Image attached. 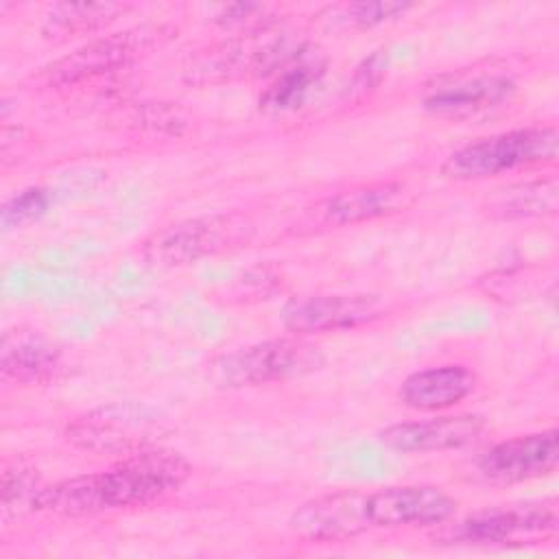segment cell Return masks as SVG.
Segmentation results:
<instances>
[{
    "label": "cell",
    "mask_w": 559,
    "mask_h": 559,
    "mask_svg": "<svg viewBox=\"0 0 559 559\" xmlns=\"http://www.w3.org/2000/svg\"><path fill=\"white\" fill-rule=\"evenodd\" d=\"M251 231L249 218L236 212L194 216L151 234L142 245V255L157 269L186 266L245 245Z\"/></svg>",
    "instance_id": "obj_4"
},
{
    "label": "cell",
    "mask_w": 559,
    "mask_h": 559,
    "mask_svg": "<svg viewBox=\"0 0 559 559\" xmlns=\"http://www.w3.org/2000/svg\"><path fill=\"white\" fill-rule=\"evenodd\" d=\"M0 369L17 384H46L61 373L63 354L41 334L15 332L2 341Z\"/></svg>",
    "instance_id": "obj_16"
},
{
    "label": "cell",
    "mask_w": 559,
    "mask_h": 559,
    "mask_svg": "<svg viewBox=\"0 0 559 559\" xmlns=\"http://www.w3.org/2000/svg\"><path fill=\"white\" fill-rule=\"evenodd\" d=\"M325 63L301 48L282 70L275 72L273 83L260 96V109L280 114L297 107L308 90L321 79Z\"/></svg>",
    "instance_id": "obj_19"
},
{
    "label": "cell",
    "mask_w": 559,
    "mask_h": 559,
    "mask_svg": "<svg viewBox=\"0 0 559 559\" xmlns=\"http://www.w3.org/2000/svg\"><path fill=\"white\" fill-rule=\"evenodd\" d=\"M559 461V430L520 435L491 445L478 459V472L493 483H522L548 476Z\"/></svg>",
    "instance_id": "obj_10"
},
{
    "label": "cell",
    "mask_w": 559,
    "mask_h": 559,
    "mask_svg": "<svg viewBox=\"0 0 559 559\" xmlns=\"http://www.w3.org/2000/svg\"><path fill=\"white\" fill-rule=\"evenodd\" d=\"M50 205V194L44 188H26L2 207L4 227H22L37 221Z\"/></svg>",
    "instance_id": "obj_22"
},
{
    "label": "cell",
    "mask_w": 559,
    "mask_h": 559,
    "mask_svg": "<svg viewBox=\"0 0 559 559\" xmlns=\"http://www.w3.org/2000/svg\"><path fill=\"white\" fill-rule=\"evenodd\" d=\"M386 72V50H376L371 52L358 68H356V87L367 90L373 87Z\"/></svg>",
    "instance_id": "obj_24"
},
{
    "label": "cell",
    "mask_w": 559,
    "mask_h": 559,
    "mask_svg": "<svg viewBox=\"0 0 559 559\" xmlns=\"http://www.w3.org/2000/svg\"><path fill=\"white\" fill-rule=\"evenodd\" d=\"M413 4L397 0H378V2H352L343 7V20L356 28H371L402 17L411 11Z\"/></svg>",
    "instance_id": "obj_21"
},
{
    "label": "cell",
    "mask_w": 559,
    "mask_h": 559,
    "mask_svg": "<svg viewBox=\"0 0 559 559\" xmlns=\"http://www.w3.org/2000/svg\"><path fill=\"white\" fill-rule=\"evenodd\" d=\"M559 207V181L557 177H539L531 181L511 183L493 190L483 210L496 221H522L544 218L557 214Z\"/></svg>",
    "instance_id": "obj_17"
},
{
    "label": "cell",
    "mask_w": 559,
    "mask_h": 559,
    "mask_svg": "<svg viewBox=\"0 0 559 559\" xmlns=\"http://www.w3.org/2000/svg\"><path fill=\"white\" fill-rule=\"evenodd\" d=\"M515 90V81L504 74H480L432 90L424 109L437 118L463 120L509 103Z\"/></svg>",
    "instance_id": "obj_14"
},
{
    "label": "cell",
    "mask_w": 559,
    "mask_h": 559,
    "mask_svg": "<svg viewBox=\"0 0 559 559\" xmlns=\"http://www.w3.org/2000/svg\"><path fill=\"white\" fill-rule=\"evenodd\" d=\"M478 386V376L465 365H441L411 373L400 386V400L413 411L456 406Z\"/></svg>",
    "instance_id": "obj_15"
},
{
    "label": "cell",
    "mask_w": 559,
    "mask_h": 559,
    "mask_svg": "<svg viewBox=\"0 0 559 559\" xmlns=\"http://www.w3.org/2000/svg\"><path fill=\"white\" fill-rule=\"evenodd\" d=\"M485 428L483 415H443L426 421L393 424L380 432V441L397 452H443L474 443Z\"/></svg>",
    "instance_id": "obj_12"
},
{
    "label": "cell",
    "mask_w": 559,
    "mask_h": 559,
    "mask_svg": "<svg viewBox=\"0 0 559 559\" xmlns=\"http://www.w3.org/2000/svg\"><path fill=\"white\" fill-rule=\"evenodd\" d=\"M155 35H159L157 28H133L107 37H96L52 61L41 72V79L50 87H72L118 72L127 68L140 52L148 50L155 41Z\"/></svg>",
    "instance_id": "obj_6"
},
{
    "label": "cell",
    "mask_w": 559,
    "mask_h": 559,
    "mask_svg": "<svg viewBox=\"0 0 559 559\" xmlns=\"http://www.w3.org/2000/svg\"><path fill=\"white\" fill-rule=\"evenodd\" d=\"M382 317L373 295H301L282 310V323L295 334H319L358 328Z\"/></svg>",
    "instance_id": "obj_11"
},
{
    "label": "cell",
    "mask_w": 559,
    "mask_h": 559,
    "mask_svg": "<svg viewBox=\"0 0 559 559\" xmlns=\"http://www.w3.org/2000/svg\"><path fill=\"white\" fill-rule=\"evenodd\" d=\"M557 155V127H522L456 148L441 164V175L454 181H478L518 168L550 166Z\"/></svg>",
    "instance_id": "obj_2"
},
{
    "label": "cell",
    "mask_w": 559,
    "mask_h": 559,
    "mask_svg": "<svg viewBox=\"0 0 559 559\" xmlns=\"http://www.w3.org/2000/svg\"><path fill=\"white\" fill-rule=\"evenodd\" d=\"M266 9L262 4H251V2H236L223 7V11L216 15V22L225 28H245L247 33L264 31L269 28L271 17H264Z\"/></svg>",
    "instance_id": "obj_23"
},
{
    "label": "cell",
    "mask_w": 559,
    "mask_h": 559,
    "mask_svg": "<svg viewBox=\"0 0 559 559\" xmlns=\"http://www.w3.org/2000/svg\"><path fill=\"white\" fill-rule=\"evenodd\" d=\"M415 192L402 181H373L341 190L328 197L321 205V214L332 225H356L413 205Z\"/></svg>",
    "instance_id": "obj_13"
},
{
    "label": "cell",
    "mask_w": 559,
    "mask_h": 559,
    "mask_svg": "<svg viewBox=\"0 0 559 559\" xmlns=\"http://www.w3.org/2000/svg\"><path fill=\"white\" fill-rule=\"evenodd\" d=\"M290 531L308 542H343L371 528L367 491L341 489L317 496L290 515Z\"/></svg>",
    "instance_id": "obj_9"
},
{
    "label": "cell",
    "mask_w": 559,
    "mask_h": 559,
    "mask_svg": "<svg viewBox=\"0 0 559 559\" xmlns=\"http://www.w3.org/2000/svg\"><path fill=\"white\" fill-rule=\"evenodd\" d=\"M557 533V504L542 500L518 507H496L461 520L452 539L469 544H537L552 539Z\"/></svg>",
    "instance_id": "obj_7"
},
{
    "label": "cell",
    "mask_w": 559,
    "mask_h": 559,
    "mask_svg": "<svg viewBox=\"0 0 559 559\" xmlns=\"http://www.w3.org/2000/svg\"><path fill=\"white\" fill-rule=\"evenodd\" d=\"M170 430L168 419L155 408L114 402L74 417L66 428V439L79 450L122 459L157 448Z\"/></svg>",
    "instance_id": "obj_3"
},
{
    "label": "cell",
    "mask_w": 559,
    "mask_h": 559,
    "mask_svg": "<svg viewBox=\"0 0 559 559\" xmlns=\"http://www.w3.org/2000/svg\"><path fill=\"white\" fill-rule=\"evenodd\" d=\"M190 472L192 465L188 459L157 445L122 456L103 472L44 485L33 509L61 518H85L116 509L146 507L177 491Z\"/></svg>",
    "instance_id": "obj_1"
},
{
    "label": "cell",
    "mask_w": 559,
    "mask_h": 559,
    "mask_svg": "<svg viewBox=\"0 0 559 559\" xmlns=\"http://www.w3.org/2000/svg\"><path fill=\"white\" fill-rule=\"evenodd\" d=\"M323 362L325 358L319 347L295 336H284L227 352L212 362L210 373L221 386L242 389L306 376L321 369Z\"/></svg>",
    "instance_id": "obj_5"
},
{
    "label": "cell",
    "mask_w": 559,
    "mask_h": 559,
    "mask_svg": "<svg viewBox=\"0 0 559 559\" xmlns=\"http://www.w3.org/2000/svg\"><path fill=\"white\" fill-rule=\"evenodd\" d=\"M127 11L131 4L124 2H59L48 9L41 33L50 41H68L107 28Z\"/></svg>",
    "instance_id": "obj_18"
},
{
    "label": "cell",
    "mask_w": 559,
    "mask_h": 559,
    "mask_svg": "<svg viewBox=\"0 0 559 559\" xmlns=\"http://www.w3.org/2000/svg\"><path fill=\"white\" fill-rule=\"evenodd\" d=\"M41 487L44 485H41L35 467L20 463V461H15L13 465H7L2 472V485H0L4 511H9L15 504L33 507Z\"/></svg>",
    "instance_id": "obj_20"
},
{
    "label": "cell",
    "mask_w": 559,
    "mask_h": 559,
    "mask_svg": "<svg viewBox=\"0 0 559 559\" xmlns=\"http://www.w3.org/2000/svg\"><path fill=\"white\" fill-rule=\"evenodd\" d=\"M456 500L435 485H391L367 491V518L371 526H435L448 522Z\"/></svg>",
    "instance_id": "obj_8"
}]
</instances>
